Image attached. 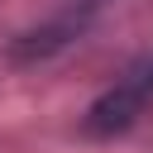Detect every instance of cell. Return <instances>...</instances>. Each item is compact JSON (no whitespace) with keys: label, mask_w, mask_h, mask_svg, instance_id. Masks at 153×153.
<instances>
[{"label":"cell","mask_w":153,"mask_h":153,"mask_svg":"<svg viewBox=\"0 0 153 153\" xmlns=\"http://www.w3.org/2000/svg\"><path fill=\"white\" fill-rule=\"evenodd\" d=\"M96 5H100V0H76V5L57 10V14H53L43 29H33V33H29L14 53H19V57H48V53H57L62 43H72V38L86 29V19L96 14Z\"/></svg>","instance_id":"1"},{"label":"cell","mask_w":153,"mask_h":153,"mask_svg":"<svg viewBox=\"0 0 153 153\" xmlns=\"http://www.w3.org/2000/svg\"><path fill=\"white\" fill-rule=\"evenodd\" d=\"M139 76H143V86H148V100H153V57H148V62L139 67Z\"/></svg>","instance_id":"2"}]
</instances>
